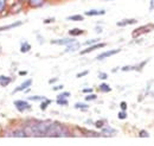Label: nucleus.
<instances>
[{"instance_id": "nucleus-30", "label": "nucleus", "mask_w": 154, "mask_h": 146, "mask_svg": "<svg viewBox=\"0 0 154 146\" xmlns=\"http://www.w3.org/2000/svg\"><path fill=\"white\" fill-rule=\"evenodd\" d=\"M96 95L95 94H90V95H87L85 96V101H93V100H96Z\"/></svg>"}, {"instance_id": "nucleus-33", "label": "nucleus", "mask_w": 154, "mask_h": 146, "mask_svg": "<svg viewBox=\"0 0 154 146\" xmlns=\"http://www.w3.org/2000/svg\"><path fill=\"white\" fill-rule=\"evenodd\" d=\"M69 96H70V93L65 91V93H62V94H59V95L57 96V99H59V97H65V99H66V97H69Z\"/></svg>"}, {"instance_id": "nucleus-21", "label": "nucleus", "mask_w": 154, "mask_h": 146, "mask_svg": "<svg viewBox=\"0 0 154 146\" xmlns=\"http://www.w3.org/2000/svg\"><path fill=\"white\" fill-rule=\"evenodd\" d=\"M68 20H71V21H82L84 17L83 16H81V14H75V16H70V17H68Z\"/></svg>"}, {"instance_id": "nucleus-17", "label": "nucleus", "mask_w": 154, "mask_h": 146, "mask_svg": "<svg viewBox=\"0 0 154 146\" xmlns=\"http://www.w3.org/2000/svg\"><path fill=\"white\" fill-rule=\"evenodd\" d=\"M21 11V4H20L19 1H17L16 4H13L12 5V8H11V12L12 13H18Z\"/></svg>"}, {"instance_id": "nucleus-19", "label": "nucleus", "mask_w": 154, "mask_h": 146, "mask_svg": "<svg viewBox=\"0 0 154 146\" xmlns=\"http://www.w3.org/2000/svg\"><path fill=\"white\" fill-rule=\"evenodd\" d=\"M98 89L102 91V93H109V91L112 90V88L107 83H101L100 87H98Z\"/></svg>"}, {"instance_id": "nucleus-25", "label": "nucleus", "mask_w": 154, "mask_h": 146, "mask_svg": "<svg viewBox=\"0 0 154 146\" xmlns=\"http://www.w3.org/2000/svg\"><path fill=\"white\" fill-rule=\"evenodd\" d=\"M85 132H84V134L87 135V137H98V135H101V134H98V133H95V132H91V131H88V129H84Z\"/></svg>"}, {"instance_id": "nucleus-10", "label": "nucleus", "mask_w": 154, "mask_h": 146, "mask_svg": "<svg viewBox=\"0 0 154 146\" xmlns=\"http://www.w3.org/2000/svg\"><path fill=\"white\" fill-rule=\"evenodd\" d=\"M11 82H12V78H11L10 76L0 75V86H1V87H7Z\"/></svg>"}, {"instance_id": "nucleus-43", "label": "nucleus", "mask_w": 154, "mask_h": 146, "mask_svg": "<svg viewBox=\"0 0 154 146\" xmlns=\"http://www.w3.org/2000/svg\"><path fill=\"white\" fill-rule=\"evenodd\" d=\"M95 30H96L97 32H101V31H102V29H101V27H96Z\"/></svg>"}, {"instance_id": "nucleus-11", "label": "nucleus", "mask_w": 154, "mask_h": 146, "mask_svg": "<svg viewBox=\"0 0 154 146\" xmlns=\"http://www.w3.org/2000/svg\"><path fill=\"white\" fill-rule=\"evenodd\" d=\"M136 23V19H123L121 21H117V26L122 27V26H127V25H132V24H135Z\"/></svg>"}, {"instance_id": "nucleus-37", "label": "nucleus", "mask_w": 154, "mask_h": 146, "mask_svg": "<svg viewBox=\"0 0 154 146\" xmlns=\"http://www.w3.org/2000/svg\"><path fill=\"white\" fill-rule=\"evenodd\" d=\"M149 10H151V11L154 10V0H151V1H149Z\"/></svg>"}, {"instance_id": "nucleus-7", "label": "nucleus", "mask_w": 154, "mask_h": 146, "mask_svg": "<svg viewBox=\"0 0 154 146\" xmlns=\"http://www.w3.org/2000/svg\"><path fill=\"white\" fill-rule=\"evenodd\" d=\"M101 133L104 137H112V135L116 134V129L109 127V126H103V127L101 128Z\"/></svg>"}, {"instance_id": "nucleus-6", "label": "nucleus", "mask_w": 154, "mask_h": 146, "mask_svg": "<svg viewBox=\"0 0 154 146\" xmlns=\"http://www.w3.org/2000/svg\"><path fill=\"white\" fill-rule=\"evenodd\" d=\"M119 52H120V49H113V50H109V51H106V52L100 54V55L96 57V59L102 61V59H104V58H108V57H110V56H113V55H116V54H119Z\"/></svg>"}, {"instance_id": "nucleus-18", "label": "nucleus", "mask_w": 154, "mask_h": 146, "mask_svg": "<svg viewBox=\"0 0 154 146\" xmlns=\"http://www.w3.org/2000/svg\"><path fill=\"white\" fill-rule=\"evenodd\" d=\"M84 33V31L83 30H81V29H72V30H70L69 31V35L70 36H81V35H83Z\"/></svg>"}, {"instance_id": "nucleus-4", "label": "nucleus", "mask_w": 154, "mask_h": 146, "mask_svg": "<svg viewBox=\"0 0 154 146\" xmlns=\"http://www.w3.org/2000/svg\"><path fill=\"white\" fill-rule=\"evenodd\" d=\"M106 46V44L104 43H95L94 45H91V46H88L87 49H84V50H82L79 54L81 55H85V54H89V52H91V51H95L97 49H101V48H104Z\"/></svg>"}, {"instance_id": "nucleus-15", "label": "nucleus", "mask_w": 154, "mask_h": 146, "mask_svg": "<svg viewBox=\"0 0 154 146\" xmlns=\"http://www.w3.org/2000/svg\"><path fill=\"white\" fill-rule=\"evenodd\" d=\"M45 0H29V4L31 7H40L43 6Z\"/></svg>"}, {"instance_id": "nucleus-13", "label": "nucleus", "mask_w": 154, "mask_h": 146, "mask_svg": "<svg viewBox=\"0 0 154 146\" xmlns=\"http://www.w3.org/2000/svg\"><path fill=\"white\" fill-rule=\"evenodd\" d=\"M106 11L104 10H90V11H87L85 12V16H89V17H93V16H102L104 14Z\"/></svg>"}, {"instance_id": "nucleus-22", "label": "nucleus", "mask_w": 154, "mask_h": 146, "mask_svg": "<svg viewBox=\"0 0 154 146\" xmlns=\"http://www.w3.org/2000/svg\"><path fill=\"white\" fill-rule=\"evenodd\" d=\"M56 103L59 106H68V100L65 97H59V99H57Z\"/></svg>"}, {"instance_id": "nucleus-39", "label": "nucleus", "mask_w": 154, "mask_h": 146, "mask_svg": "<svg viewBox=\"0 0 154 146\" xmlns=\"http://www.w3.org/2000/svg\"><path fill=\"white\" fill-rule=\"evenodd\" d=\"M57 81H58V78L57 77H55V78H51V80L49 81V83H50V84H52V83H55V82H57Z\"/></svg>"}, {"instance_id": "nucleus-42", "label": "nucleus", "mask_w": 154, "mask_h": 146, "mask_svg": "<svg viewBox=\"0 0 154 146\" xmlns=\"http://www.w3.org/2000/svg\"><path fill=\"white\" fill-rule=\"evenodd\" d=\"M19 75L20 76H25V75H27V71H25V70L24 71H19Z\"/></svg>"}, {"instance_id": "nucleus-32", "label": "nucleus", "mask_w": 154, "mask_h": 146, "mask_svg": "<svg viewBox=\"0 0 154 146\" xmlns=\"http://www.w3.org/2000/svg\"><path fill=\"white\" fill-rule=\"evenodd\" d=\"M139 137H141V138H148L149 134H148L146 131H141V132L139 133Z\"/></svg>"}, {"instance_id": "nucleus-40", "label": "nucleus", "mask_w": 154, "mask_h": 146, "mask_svg": "<svg viewBox=\"0 0 154 146\" xmlns=\"http://www.w3.org/2000/svg\"><path fill=\"white\" fill-rule=\"evenodd\" d=\"M63 88V86L60 84V86H56V87H54V90H59V89H62Z\"/></svg>"}, {"instance_id": "nucleus-24", "label": "nucleus", "mask_w": 154, "mask_h": 146, "mask_svg": "<svg viewBox=\"0 0 154 146\" xmlns=\"http://www.w3.org/2000/svg\"><path fill=\"white\" fill-rule=\"evenodd\" d=\"M45 97L44 96H38V95H35V96H30L29 100L30 101H43Z\"/></svg>"}, {"instance_id": "nucleus-3", "label": "nucleus", "mask_w": 154, "mask_h": 146, "mask_svg": "<svg viewBox=\"0 0 154 146\" xmlns=\"http://www.w3.org/2000/svg\"><path fill=\"white\" fill-rule=\"evenodd\" d=\"M14 106L18 110V112H21V113L25 112V110H31V105L27 101H24V100H16L14 101Z\"/></svg>"}, {"instance_id": "nucleus-16", "label": "nucleus", "mask_w": 154, "mask_h": 146, "mask_svg": "<svg viewBox=\"0 0 154 146\" xmlns=\"http://www.w3.org/2000/svg\"><path fill=\"white\" fill-rule=\"evenodd\" d=\"M31 50V45L27 43V42H24V43H21V45H20V52H23V54H26V52H29Z\"/></svg>"}, {"instance_id": "nucleus-26", "label": "nucleus", "mask_w": 154, "mask_h": 146, "mask_svg": "<svg viewBox=\"0 0 154 146\" xmlns=\"http://www.w3.org/2000/svg\"><path fill=\"white\" fill-rule=\"evenodd\" d=\"M117 118L121 119V120H125V119L127 118V113H126V110H121V112H119Z\"/></svg>"}, {"instance_id": "nucleus-14", "label": "nucleus", "mask_w": 154, "mask_h": 146, "mask_svg": "<svg viewBox=\"0 0 154 146\" xmlns=\"http://www.w3.org/2000/svg\"><path fill=\"white\" fill-rule=\"evenodd\" d=\"M79 48H81V44L77 43V42H74V43H70V44L66 45L65 51H76V50H78Z\"/></svg>"}, {"instance_id": "nucleus-20", "label": "nucleus", "mask_w": 154, "mask_h": 146, "mask_svg": "<svg viewBox=\"0 0 154 146\" xmlns=\"http://www.w3.org/2000/svg\"><path fill=\"white\" fill-rule=\"evenodd\" d=\"M51 102H52L51 100H49V99H44V100H43V102H42V103H40V106H39V107H40V110H45L46 108H48V106H49Z\"/></svg>"}, {"instance_id": "nucleus-1", "label": "nucleus", "mask_w": 154, "mask_h": 146, "mask_svg": "<svg viewBox=\"0 0 154 146\" xmlns=\"http://www.w3.org/2000/svg\"><path fill=\"white\" fill-rule=\"evenodd\" d=\"M70 133L68 132V129L64 127L62 124L52 121L51 126L49 128V132L46 134V137H69Z\"/></svg>"}, {"instance_id": "nucleus-28", "label": "nucleus", "mask_w": 154, "mask_h": 146, "mask_svg": "<svg viewBox=\"0 0 154 146\" xmlns=\"http://www.w3.org/2000/svg\"><path fill=\"white\" fill-rule=\"evenodd\" d=\"M88 105L87 103H76L75 105V108H82V110H88Z\"/></svg>"}, {"instance_id": "nucleus-35", "label": "nucleus", "mask_w": 154, "mask_h": 146, "mask_svg": "<svg viewBox=\"0 0 154 146\" xmlns=\"http://www.w3.org/2000/svg\"><path fill=\"white\" fill-rule=\"evenodd\" d=\"M88 74H89L88 70H84V71H82V73L77 74V77L79 78V77H83V76H85V75H88Z\"/></svg>"}, {"instance_id": "nucleus-5", "label": "nucleus", "mask_w": 154, "mask_h": 146, "mask_svg": "<svg viewBox=\"0 0 154 146\" xmlns=\"http://www.w3.org/2000/svg\"><path fill=\"white\" fill-rule=\"evenodd\" d=\"M76 42L75 38H62V39H54L51 40V44H56V45H68L70 43H74Z\"/></svg>"}, {"instance_id": "nucleus-27", "label": "nucleus", "mask_w": 154, "mask_h": 146, "mask_svg": "<svg viewBox=\"0 0 154 146\" xmlns=\"http://www.w3.org/2000/svg\"><path fill=\"white\" fill-rule=\"evenodd\" d=\"M122 70H123V71H128V70H137V67H135V65H128V67H123Z\"/></svg>"}, {"instance_id": "nucleus-9", "label": "nucleus", "mask_w": 154, "mask_h": 146, "mask_svg": "<svg viewBox=\"0 0 154 146\" xmlns=\"http://www.w3.org/2000/svg\"><path fill=\"white\" fill-rule=\"evenodd\" d=\"M7 135H11V137H17V138H24V137H27L25 129H14L11 134H7Z\"/></svg>"}, {"instance_id": "nucleus-29", "label": "nucleus", "mask_w": 154, "mask_h": 146, "mask_svg": "<svg viewBox=\"0 0 154 146\" xmlns=\"http://www.w3.org/2000/svg\"><path fill=\"white\" fill-rule=\"evenodd\" d=\"M6 2H7V0H0V13L5 10V7H6Z\"/></svg>"}, {"instance_id": "nucleus-12", "label": "nucleus", "mask_w": 154, "mask_h": 146, "mask_svg": "<svg viewBox=\"0 0 154 146\" xmlns=\"http://www.w3.org/2000/svg\"><path fill=\"white\" fill-rule=\"evenodd\" d=\"M21 24H23V23H21L20 20H18V21H16V23H13V24H10V25H6V26H1V27H0V32H1V31L11 30V29H13V27H18Z\"/></svg>"}, {"instance_id": "nucleus-41", "label": "nucleus", "mask_w": 154, "mask_h": 146, "mask_svg": "<svg viewBox=\"0 0 154 146\" xmlns=\"http://www.w3.org/2000/svg\"><path fill=\"white\" fill-rule=\"evenodd\" d=\"M51 21H55V18H51V19H45L44 23H51Z\"/></svg>"}, {"instance_id": "nucleus-44", "label": "nucleus", "mask_w": 154, "mask_h": 146, "mask_svg": "<svg viewBox=\"0 0 154 146\" xmlns=\"http://www.w3.org/2000/svg\"><path fill=\"white\" fill-rule=\"evenodd\" d=\"M0 51H1V49H0Z\"/></svg>"}, {"instance_id": "nucleus-8", "label": "nucleus", "mask_w": 154, "mask_h": 146, "mask_svg": "<svg viewBox=\"0 0 154 146\" xmlns=\"http://www.w3.org/2000/svg\"><path fill=\"white\" fill-rule=\"evenodd\" d=\"M31 83H32V80H31V78H30V80H26V81H25V82H23L20 86H18V87H17L14 90L12 91V93L14 94V93H18V91L25 90V89H27V88L31 86Z\"/></svg>"}, {"instance_id": "nucleus-36", "label": "nucleus", "mask_w": 154, "mask_h": 146, "mask_svg": "<svg viewBox=\"0 0 154 146\" xmlns=\"http://www.w3.org/2000/svg\"><path fill=\"white\" fill-rule=\"evenodd\" d=\"M120 107H121V110H127V103H126L125 101H122V102L120 103Z\"/></svg>"}, {"instance_id": "nucleus-38", "label": "nucleus", "mask_w": 154, "mask_h": 146, "mask_svg": "<svg viewBox=\"0 0 154 146\" xmlns=\"http://www.w3.org/2000/svg\"><path fill=\"white\" fill-rule=\"evenodd\" d=\"M83 93H93V88H84Z\"/></svg>"}, {"instance_id": "nucleus-23", "label": "nucleus", "mask_w": 154, "mask_h": 146, "mask_svg": "<svg viewBox=\"0 0 154 146\" xmlns=\"http://www.w3.org/2000/svg\"><path fill=\"white\" fill-rule=\"evenodd\" d=\"M100 42V38H95V39H88L84 42L83 45H90V44H95V43H98Z\"/></svg>"}, {"instance_id": "nucleus-34", "label": "nucleus", "mask_w": 154, "mask_h": 146, "mask_svg": "<svg viewBox=\"0 0 154 146\" xmlns=\"http://www.w3.org/2000/svg\"><path fill=\"white\" fill-rule=\"evenodd\" d=\"M107 77H108V75H107L106 73L98 74V78H101V80H107Z\"/></svg>"}, {"instance_id": "nucleus-31", "label": "nucleus", "mask_w": 154, "mask_h": 146, "mask_svg": "<svg viewBox=\"0 0 154 146\" xmlns=\"http://www.w3.org/2000/svg\"><path fill=\"white\" fill-rule=\"evenodd\" d=\"M95 126H96L97 128H102L104 126V121H103V120H98V121L95 122Z\"/></svg>"}, {"instance_id": "nucleus-2", "label": "nucleus", "mask_w": 154, "mask_h": 146, "mask_svg": "<svg viewBox=\"0 0 154 146\" xmlns=\"http://www.w3.org/2000/svg\"><path fill=\"white\" fill-rule=\"evenodd\" d=\"M153 29H154L153 24H148V25H145V26H141V27L135 29L132 35H133L134 38H136V37L142 36V35H145V33H148V32H149L151 30H153Z\"/></svg>"}]
</instances>
